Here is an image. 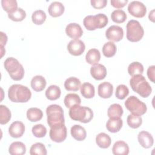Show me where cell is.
Here are the masks:
<instances>
[{"label":"cell","mask_w":155,"mask_h":155,"mask_svg":"<svg viewBox=\"0 0 155 155\" xmlns=\"http://www.w3.org/2000/svg\"><path fill=\"white\" fill-rule=\"evenodd\" d=\"M9 99L13 102L24 103L28 101L31 97L30 89L21 84H13L8 90Z\"/></svg>","instance_id":"cell-1"},{"label":"cell","mask_w":155,"mask_h":155,"mask_svg":"<svg viewBox=\"0 0 155 155\" xmlns=\"http://www.w3.org/2000/svg\"><path fill=\"white\" fill-rule=\"evenodd\" d=\"M47 116V124L51 128L59 127L64 125V110L62 108L57 104H52L46 108Z\"/></svg>","instance_id":"cell-2"},{"label":"cell","mask_w":155,"mask_h":155,"mask_svg":"<svg viewBox=\"0 0 155 155\" xmlns=\"http://www.w3.org/2000/svg\"><path fill=\"white\" fill-rule=\"evenodd\" d=\"M130 85L132 90L142 97H148L152 91V88L145 77L142 74H136L130 79Z\"/></svg>","instance_id":"cell-3"},{"label":"cell","mask_w":155,"mask_h":155,"mask_svg":"<svg viewBox=\"0 0 155 155\" xmlns=\"http://www.w3.org/2000/svg\"><path fill=\"white\" fill-rule=\"evenodd\" d=\"M69 116L74 120L88 123L93 119V112L89 107L74 105L70 108Z\"/></svg>","instance_id":"cell-4"},{"label":"cell","mask_w":155,"mask_h":155,"mask_svg":"<svg viewBox=\"0 0 155 155\" xmlns=\"http://www.w3.org/2000/svg\"><path fill=\"white\" fill-rule=\"evenodd\" d=\"M108 22V17L104 13H99L94 16L89 15L85 17L83 24L88 30H94L105 27Z\"/></svg>","instance_id":"cell-5"},{"label":"cell","mask_w":155,"mask_h":155,"mask_svg":"<svg viewBox=\"0 0 155 155\" xmlns=\"http://www.w3.org/2000/svg\"><path fill=\"white\" fill-rule=\"evenodd\" d=\"M144 35V30L139 21L131 19L127 24V38L128 41L135 42L139 41Z\"/></svg>","instance_id":"cell-6"},{"label":"cell","mask_w":155,"mask_h":155,"mask_svg":"<svg viewBox=\"0 0 155 155\" xmlns=\"http://www.w3.org/2000/svg\"><path fill=\"white\" fill-rule=\"evenodd\" d=\"M125 106L132 114L139 116L144 114L147 110L146 104L134 96L127 98L125 102Z\"/></svg>","instance_id":"cell-7"},{"label":"cell","mask_w":155,"mask_h":155,"mask_svg":"<svg viewBox=\"0 0 155 155\" xmlns=\"http://www.w3.org/2000/svg\"><path fill=\"white\" fill-rule=\"evenodd\" d=\"M128 10L133 16L136 18H143L146 15L147 7L140 1H133L129 4L128 6Z\"/></svg>","instance_id":"cell-8"},{"label":"cell","mask_w":155,"mask_h":155,"mask_svg":"<svg viewBox=\"0 0 155 155\" xmlns=\"http://www.w3.org/2000/svg\"><path fill=\"white\" fill-rule=\"evenodd\" d=\"M67 134V128L64 124L62 126L51 128L49 135L51 140L57 143H60L65 140Z\"/></svg>","instance_id":"cell-9"},{"label":"cell","mask_w":155,"mask_h":155,"mask_svg":"<svg viewBox=\"0 0 155 155\" xmlns=\"http://www.w3.org/2000/svg\"><path fill=\"white\" fill-rule=\"evenodd\" d=\"M105 36L106 38L111 41L118 42L123 38L124 31L122 27L113 25L107 29Z\"/></svg>","instance_id":"cell-10"},{"label":"cell","mask_w":155,"mask_h":155,"mask_svg":"<svg viewBox=\"0 0 155 155\" xmlns=\"http://www.w3.org/2000/svg\"><path fill=\"white\" fill-rule=\"evenodd\" d=\"M85 49V44L80 39L71 40L67 45V50L68 52L73 56L81 55L84 52Z\"/></svg>","instance_id":"cell-11"},{"label":"cell","mask_w":155,"mask_h":155,"mask_svg":"<svg viewBox=\"0 0 155 155\" xmlns=\"http://www.w3.org/2000/svg\"><path fill=\"white\" fill-rule=\"evenodd\" d=\"M67 35L74 39H78L83 34V30L81 25L76 23H70L65 28Z\"/></svg>","instance_id":"cell-12"},{"label":"cell","mask_w":155,"mask_h":155,"mask_svg":"<svg viewBox=\"0 0 155 155\" xmlns=\"http://www.w3.org/2000/svg\"><path fill=\"white\" fill-rule=\"evenodd\" d=\"M25 126L22 122L15 121L10 125L8 133L11 137L14 138L21 137L24 133Z\"/></svg>","instance_id":"cell-13"},{"label":"cell","mask_w":155,"mask_h":155,"mask_svg":"<svg viewBox=\"0 0 155 155\" xmlns=\"http://www.w3.org/2000/svg\"><path fill=\"white\" fill-rule=\"evenodd\" d=\"M5 70L8 72L9 74H13L19 71L23 66L19 62V61L12 57L7 58L4 63Z\"/></svg>","instance_id":"cell-14"},{"label":"cell","mask_w":155,"mask_h":155,"mask_svg":"<svg viewBox=\"0 0 155 155\" xmlns=\"http://www.w3.org/2000/svg\"><path fill=\"white\" fill-rule=\"evenodd\" d=\"M137 139L140 145L145 148L151 147L154 143V139L152 135L146 131L139 132L137 136Z\"/></svg>","instance_id":"cell-15"},{"label":"cell","mask_w":155,"mask_h":155,"mask_svg":"<svg viewBox=\"0 0 155 155\" xmlns=\"http://www.w3.org/2000/svg\"><path fill=\"white\" fill-rule=\"evenodd\" d=\"M113 86L111 84L108 82H104L101 83L97 88L98 95L104 99L110 97L113 94Z\"/></svg>","instance_id":"cell-16"},{"label":"cell","mask_w":155,"mask_h":155,"mask_svg":"<svg viewBox=\"0 0 155 155\" xmlns=\"http://www.w3.org/2000/svg\"><path fill=\"white\" fill-rule=\"evenodd\" d=\"M90 73L94 79L98 81L102 80L104 79L107 75V69L104 65L97 64L91 67Z\"/></svg>","instance_id":"cell-17"},{"label":"cell","mask_w":155,"mask_h":155,"mask_svg":"<svg viewBox=\"0 0 155 155\" xmlns=\"http://www.w3.org/2000/svg\"><path fill=\"white\" fill-rule=\"evenodd\" d=\"M65 7L64 5L58 1L51 2L48 8L50 15L52 17H58L61 16L64 12Z\"/></svg>","instance_id":"cell-18"},{"label":"cell","mask_w":155,"mask_h":155,"mask_svg":"<svg viewBox=\"0 0 155 155\" xmlns=\"http://www.w3.org/2000/svg\"><path fill=\"white\" fill-rule=\"evenodd\" d=\"M129 147L126 142L119 140L114 143L112 152L115 155H127L129 153Z\"/></svg>","instance_id":"cell-19"},{"label":"cell","mask_w":155,"mask_h":155,"mask_svg":"<svg viewBox=\"0 0 155 155\" xmlns=\"http://www.w3.org/2000/svg\"><path fill=\"white\" fill-rule=\"evenodd\" d=\"M45 79L41 75L34 76L31 80V87L33 90L37 92L42 91L46 86Z\"/></svg>","instance_id":"cell-20"},{"label":"cell","mask_w":155,"mask_h":155,"mask_svg":"<svg viewBox=\"0 0 155 155\" xmlns=\"http://www.w3.org/2000/svg\"><path fill=\"white\" fill-rule=\"evenodd\" d=\"M70 133L72 137L78 141L84 140L87 136L85 129L80 125H74L71 128Z\"/></svg>","instance_id":"cell-21"},{"label":"cell","mask_w":155,"mask_h":155,"mask_svg":"<svg viewBox=\"0 0 155 155\" xmlns=\"http://www.w3.org/2000/svg\"><path fill=\"white\" fill-rule=\"evenodd\" d=\"M8 152L12 155H23L26 152V147L21 142H14L10 144Z\"/></svg>","instance_id":"cell-22"},{"label":"cell","mask_w":155,"mask_h":155,"mask_svg":"<svg viewBox=\"0 0 155 155\" xmlns=\"http://www.w3.org/2000/svg\"><path fill=\"white\" fill-rule=\"evenodd\" d=\"M101 59L100 51L96 48H91L88 51L85 55V59L87 63L95 65L97 64Z\"/></svg>","instance_id":"cell-23"},{"label":"cell","mask_w":155,"mask_h":155,"mask_svg":"<svg viewBox=\"0 0 155 155\" xmlns=\"http://www.w3.org/2000/svg\"><path fill=\"white\" fill-rule=\"evenodd\" d=\"M123 121L120 118H110L106 124V128L111 133H116L121 129Z\"/></svg>","instance_id":"cell-24"},{"label":"cell","mask_w":155,"mask_h":155,"mask_svg":"<svg viewBox=\"0 0 155 155\" xmlns=\"http://www.w3.org/2000/svg\"><path fill=\"white\" fill-rule=\"evenodd\" d=\"M96 142L99 147L105 149L110 146L111 140L110 137L107 134L101 133L96 136Z\"/></svg>","instance_id":"cell-25"},{"label":"cell","mask_w":155,"mask_h":155,"mask_svg":"<svg viewBox=\"0 0 155 155\" xmlns=\"http://www.w3.org/2000/svg\"><path fill=\"white\" fill-rule=\"evenodd\" d=\"M64 87L67 91H78L81 87V81L75 77L68 78L64 82Z\"/></svg>","instance_id":"cell-26"},{"label":"cell","mask_w":155,"mask_h":155,"mask_svg":"<svg viewBox=\"0 0 155 155\" xmlns=\"http://www.w3.org/2000/svg\"><path fill=\"white\" fill-rule=\"evenodd\" d=\"M123 108L120 105L118 104H113L111 105L107 111L108 116L111 119L120 118L123 114Z\"/></svg>","instance_id":"cell-27"},{"label":"cell","mask_w":155,"mask_h":155,"mask_svg":"<svg viewBox=\"0 0 155 155\" xmlns=\"http://www.w3.org/2000/svg\"><path fill=\"white\" fill-rule=\"evenodd\" d=\"M81 93L83 97L91 99L94 96L95 89L93 85L89 82H85L81 85Z\"/></svg>","instance_id":"cell-28"},{"label":"cell","mask_w":155,"mask_h":155,"mask_svg":"<svg viewBox=\"0 0 155 155\" xmlns=\"http://www.w3.org/2000/svg\"><path fill=\"white\" fill-rule=\"evenodd\" d=\"M64 102L66 107L70 108L74 105H80L81 99L78 94L75 93H69L65 96Z\"/></svg>","instance_id":"cell-29"},{"label":"cell","mask_w":155,"mask_h":155,"mask_svg":"<svg viewBox=\"0 0 155 155\" xmlns=\"http://www.w3.org/2000/svg\"><path fill=\"white\" fill-rule=\"evenodd\" d=\"M61 91L60 88L55 85H50L45 91L46 97L50 101H54L59 98Z\"/></svg>","instance_id":"cell-30"},{"label":"cell","mask_w":155,"mask_h":155,"mask_svg":"<svg viewBox=\"0 0 155 155\" xmlns=\"http://www.w3.org/2000/svg\"><path fill=\"white\" fill-rule=\"evenodd\" d=\"M43 116V113L39 108L33 107L29 108L27 111V117L31 122H38Z\"/></svg>","instance_id":"cell-31"},{"label":"cell","mask_w":155,"mask_h":155,"mask_svg":"<svg viewBox=\"0 0 155 155\" xmlns=\"http://www.w3.org/2000/svg\"><path fill=\"white\" fill-rule=\"evenodd\" d=\"M116 46L115 44L111 41L106 42L102 47V53L107 58H111L116 53Z\"/></svg>","instance_id":"cell-32"},{"label":"cell","mask_w":155,"mask_h":155,"mask_svg":"<svg viewBox=\"0 0 155 155\" xmlns=\"http://www.w3.org/2000/svg\"><path fill=\"white\" fill-rule=\"evenodd\" d=\"M128 72L131 76L136 74H142L143 72V67L139 62H133L128 65Z\"/></svg>","instance_id":"cell-33"},{"label":"cell","mask_w":155,"mask_h":155,"mask_svg":"<svg viewBox=\"0 0 155 155\" xmlns=\"http://www.w3.org/2000/svg\"><path fill=\"white\" fill-rule=\"evenodd\" d=\"M127 124L132 128H139L142 123V119L141 116L137 114H129L127 117Z\"/></svg>","instance_id":"cell-34"},{"label":"cell","mask_w":155,"mask_h":155,"mask_svg":"<svg viewBox=\"0 0 155 155\" xmlns=\"http://www.w3.org/2000/svg\"><path fill=\"white\" fill-rule=\"evenodd\" d=\"M111 18L112 21L116 23H123L127 19V14L123 10H115L111 13Z\"/></svg>","instance_id":"cell-35"},{"label":"cell","mask_w":155,"mask_h":155,"mask_svg":"<svg viewBox=\"0 0 155 155\" xmlns=\"http://www.w3.org/2000/svg\"><path fill=\"white\" fill-rule=\"evenodd\" d=\"M47 16L45 13L42 10H37L35 11L31 15V19L33 22L36 25L42 24L45 19Z\"/></svg>","instance_id":"cell-36"},{"label":"cell","mask_w":155,"mask_h":155,"mask_svg":"<svg viewBox=\"0 0 155 155\" xmlns=\"http://www.w3.org/2000/svg\"><path fill=\"white\" fill-rule=\"evenodd\" d=\"M11 112L5 105H0V124L4 125L7 124L11 119Z\"/></svg>","instance_id":"cell-37"},{"label":"cell","mask_w":155,"mask_h":155,"mask_svg":"<svg viewBox=\"0 0 155 155\" xmlns=\"http://www.w3.org/2000/svg\"><path fill=\"white\" fill-rule=\"evenodd\" d=\"M47 153L45 147L40 142L32 145L30 149V154L31 155H46Z\"/></svg>","instance_id":"cell-38"},{"label":"cell","mask_w":155,"mask_h":155,"mask_svg":"<svg viewBox=\"0 0 155 155\" xmlns=\"http://www.w3.org/2000/svg\"><path fill=\"white\" fill-rule=\"evenodd\" d=\"M1 5L8 14L13 13L18 8V3L16 0H2Z\"/></svg>","instance_id":"cell-39"},{"label":"cell","mask_w":155,"mask_h":155,"mask_svg":"<svg viewBox=\"0 0 155 155\" xmlns=\"http://www.w3.org/2000/svg\"><path fill=\"white\" fill-rule=\"evenodd\" d=\"M8 17L10 18V19L16 21V22H19V21H23L25 17H26V13L21 8H18L15 12H13L12 13L8 14Z\"/></svg>","instance_id":"cell-40"},{"label":"cell","mask_w":155,"mask_h":155,"mask_svg":"<svg viewBox=\"0 0 155 155\" xmlns=\"http://www.w3.org/2000/svg\"><path fill=\"white\" fill-rule=\"evenodd\" d=\"M31 131L35 137L41 138L46 135L47 128L42 124H37L32 127Z\"/></svg>","instance_id":"cell-41"},{"label":"cell","mask_w":155,"mask_h":155,"mask_svg":"<svg viewBox=\"0 0 155 155\" xmlns=\"http://www.w3.org/2000/svg\"><path fill=\"white\" fill-rule=\"evenodd\" d=\"M128 94L129 89L126 85L124 84H120L116 87L115 95L117 99L123 100L128 95Z\"/></svg>","instance_id":"cell-42"},{"label":"cell","mask_w":155,"mask_h":155,"mask_svg":"<svg viewBox=\"0 0 155 155\" xmlns=\"http://www.w3.org/2000/svg\"><path fill=\"white\" fill-rule=\"evenodd\" d=\"M91 5L94 8H102L105 7L107 4V0H91Z\"/></svg>","instance_id":"cell-43"},{"label":"cell","mask_w":155,"mask_h":155,"mask_svg":"<svg viewBox=\"0 0 155 155\" xmlns=\"http://www.w3.org/2000/svg\"><path fill=\"white\" fill-rule=\"evenodd\" d=\"M10 78L15 81H20L21 80L24 76V67H22L19 71H18L17 72L13 73V74H9Z\"/></svg>","instance_id":"cell-44"},{"label":"cell","mask_w":155,"mask_h":155,"mask_svg":"<svg viewBox=\"0 0 155 155\" xmlns=\"http://www.w3.org/2000/svg\"><path fill=\"white\" fill-rule=\"evenodd\" d=\"M128 2V0H111L110 1L111 5L115 8H122Z\"/></svg>","instance_id":"cell-45"},{"label":"cell","mask_w":155,"mask_h":155,"mask_svg":"<svg viewBox=\"0 0 155 155\" xmlns=\"http://www.w3.org/2000/svg\"><path fill=\"white\" fill-rule=\"evenodd\" d=\"M1 57L3 56V54L4 53H5V50L4 49V46L6 44V42L7 41V35L4 33L2 31L1 32Z\"/></svg>","instance_id":"cell-46"},{"label":"cell","mask_w":155,"mask_h":155,"mask_svg":"<svg viewBox=\"0 0 155 155\" xmlns=\"http://www.w3.org/2000/svg\"><path fill=\"white\" fill-rule=\"evenodd\" d=\"M154 70L155 66L151 65L148 68L147 70V76L148 79L153 82H154Z\"/></svg>","instance_id":"cell-47"},{"label":"cell","mask_w":155,"mask_h":155,"mask_svg":"<svg viewBox=\"0 0 155 155\" xmlns=\"http://www.w3.org/2000/svg\"><path fill=\"white\" fill-rule=\"evenodd\" d=\"M148 18L150 20H151L152 22H154V9H153L149 13Z\"/></svg>","instance_id":"cell-48"}]
</instances>
